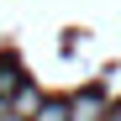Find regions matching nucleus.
Masks as SVG:
<instances>
[{
	"label": "nucleus",
	"instance_id": "nucleus-4",
	"mask_svg": "<svg viewBox=\"0 0 121 121\" xmlns=\"http://www.w3.org/2000/svg\"><path fill=\"white\" fill-rule=\"evenodd\" d=\"M105 121H121V105H116V111H111V116H105Z\"/></svg>",
	"mask_w": 121,
	"mask_h": 121
},
{
	"label": "nucleus",
	"instance_id": "nucleus-1",
	"mask_svg": "<svg viewBox=\"0 0 121 121\" xmlns=\"http://www.w3.org/2000/svg\"><path fill=\"white\" fill-rule=\"evenodd\" d=\"M69 111H74V121H105V116H111L100 95H74V100H69Z\"/></svg>",
	"mask_w": 121,
	"mask_h": 121
},
{
	"label": "nucleus",
	"instance_id": "nucleus-2",
	"mask_svg": "<svg viewBox=\"0 0 121 121\" xmlns=\"http://www.w3.org/2000/svg\"><path fill=\"white\" fill-rule=\"evenodd\" d=\"M37 111H42V100H37L32 84H21V90L11 95V116H37Z\"/></svg>",
	"mask_w": 121,
	"mask_h": 121
},
{
	"label": "nucleus",
	"instance_id": "nucleus-3",
	"mask_svg": "<svg viewBox=\"0 0 121 121\" xmlns=\"http://www.w3.org/2000/svg\"><path fill=\"white\" fill-rule=\"evenodd\" d=\"M32 121H74V111H69V100H42V111Z\"/></svg>",
	"mask_w": 121,
	"mask_h": 121
}]
</instances>
